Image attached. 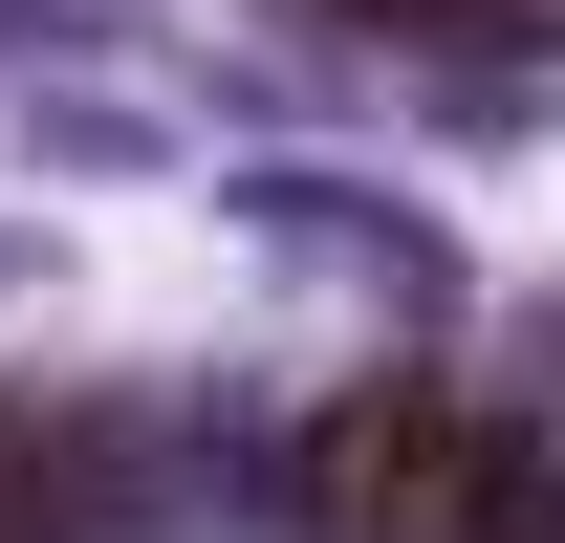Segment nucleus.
Here are the masks:
<instances>
[{
	"mask_svg": "<svg viewBox=\"0 0 565 543\" xmlns=\"http://www.w3.org/2000/svg\"><path fill=\"white\" fill-rule=\"evenodd\" d=\"M305 543H544V435L392 370L305 435Z\"/></svg>",
	"mask_w": 565,
	"mask_h": 543,
	"instance_id": "nucleus-1",
	"label": "nucleus"
}]
</instances>
